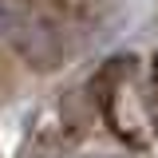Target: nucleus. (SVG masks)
I'll list each match as a JSON object with an SVG mask.
<instances>
[{
	"label": "nucleus",
	"mask_w": 158,
	"mask_h": 158,
	"mask_svg": "<svg viewBox=\"0 0 158 158\" xmlns=\"http://www.w3.org/2000/svg\"><path fill=\"white\" fill-rule=\"evenodd\" d=\"M12 44H16L32 63H40V67H52V59H56V52H59L56 32L44 28V24H28V20H20V28L12 32Z\"/></svg>",
	"instance_id": "obj_1"
},
{
	"label": "nucleus",
	"mask_w": 158,
	"mask_h": 158,
	"mask_svg": "<svg viewBox=\"0 0 158 158\" xmlns=\"http://www.w3.org/2000/svg\"><path fill=\"white\" fill-rule=\"evenodd\" d=\"M99 158H111V154H99Z\"/></svg>",
	"instance_id": "obj_2"
}]
</instances>
